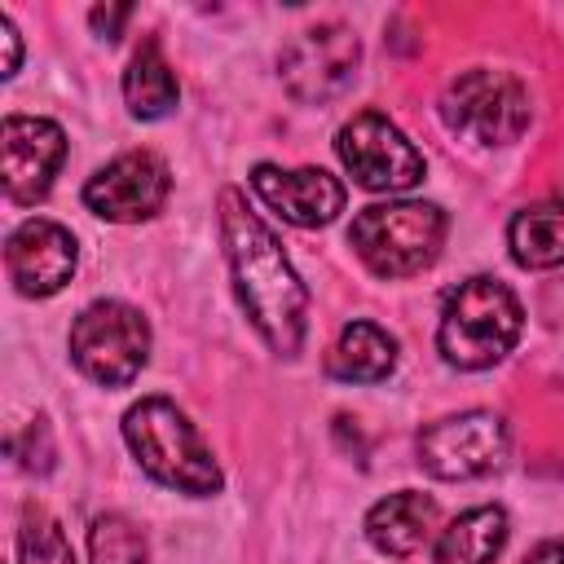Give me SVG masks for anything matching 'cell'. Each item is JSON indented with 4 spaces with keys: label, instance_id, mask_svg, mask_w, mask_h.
Returning a JSON list of instances; mask_svg holds the SVG:
<instances>
[{
    "label": "cell",
    "instance_id": "19",
    "mask_svg": "<svg viewBox=\"0 0 564 564\" xmlns=\"http://www.w3.org/2000/svg\"><path fill=\"white\" fill-rule=\"evenodd\" d=\"M88 555L93 564H150L145 538L123 516H97L88 529Z\"/></svg>",
    "mask_w": 564,
    "mask_h": 564
},
{
    "label": "cell",
    "instance_id": "10",
    "mask_svg": "<svg viewBox=\"0 0 564 564\" xmlns=\"http://www.w3.org/2000/svg\"><path fill=\"white\" fill-rule=\"evenodd\" d=\"M172 189V176H167V163L154 154V150H128L119 159H110L97 176H88L84 185V203L93 216L101 220H145L163 207Z\"/></svg>",
    "mask_w": 564,
    "mask_h": 564
},
{
    "label": "cell",
    "instance_id": "11",
    "mask_svg": "<svg viewBox=\"0 0 564 564\" xmlns=\"http://www.w3.org/2000/svg\"><path fill=\"white\" fill-rule=\"evenodd\" d=\"M66 159V132L53 119L35 115H9L0 128V172L4 194L22 207L40 203Z\"/></svg>",
    "mask_w": 564,
    "mask_h": 564
},
{
    "label": "cell",
    "instance_id": "21",
    "mask_svg": "<svg viewBox=\"0 0 564 564\" xmlns=\"http://www.w3.org/2000/svg\"><path fill=\"white\" fill-rule=\"evenodd\" d=\"M132 18V4H97L93 13H88V22H93V31L97 35H106V40H119V31H123V22Z\"/></svg>",
    "mask_w": 564,
    "mask_h": 564
},
{
    "label": "cell",
    "instance_id": "6",
    "mask_svg": "<svg viewBox=\"0 0 564 564\" xmlns=\"http://www.w3.org/2000/svg\"><path fill=\"white\" fill-rule=\"evenodd\" d=\"M150 357V326L123 300L88 304L70 326V361L101 388H123Z\"/></svg>",
    "mask_w": 564,
    "mask_h": 564
},
{
    "label": "cell",
    "instance_id": "3",
    "mask_svg": "<svg viewBox=\"0 0 564 564\" xmlns=\"http://www.w3.org/2000/svg\"><path fill=\"white\" fill-rule=\"evenodd\" d=\"M520 322V300L498 278H467L441 308L436 348L458 370H485L516 348Z\"/></svg>",
    "mask_w": 564,
    "mask_h": 564
},
{
    "label": "cell",
    "instance_id": "2",
    "mask_svg": "<svg viewBox=\"0 0 564 564\" xmlns=\"http://www.w3.org/2000/svg\"><path fill=\"white\" fill-rule=\"evenodd\" d=\"M123 441L137 454V463L167 489L207 498L220 494L225 476L203 445L198 427L167 401V397H145L123 414Z\"/></svg>",
    "mask_w": 564,
    "mask_h": 564
},
{
    "label": "cell",
    "instance_id": "4",
    "mask_svg": "<svg viewBox=\"0 0 564 564\" xmlns=\"http://www.w3.org/2000/svg\"><path fill=\"white\" fill-rule=\"evenodd\" d=\"M348 242L379 278H410L423 273L445 242V212L436 203H375L352 216Z\"/></svg>",
    "mask_w": 564,
    "mask_h": 564
},
{
    "label": "cell",
    "instance_id": "7",
    "mask_svg": "<svg viewBox=\"0 0 564 564\" xmlns=\"http://www.w3.org/2000/svg\"><path fill=\"white\" fill-rule=\"evenodd\" d=\"M335 154L352 172V181L375 194H401L423 181V154L379 110L352 115L335 137Z\"/></svg>",
    "mask_w": 564,
    "mask_h": 564
},
{
    "label": "cell",
    "instance_id": "22",
    "mask_svg": "<svg viewBox=\"0 0 564 564\" xmlns=\"http://www.w3.org/2000/svg\"><path fill=\"white\" fill-rule=\"evenodd\" d=\"M0 35H4V75H13L18 70V31H13V22L9 18H0Z\"/></svg>",
    "mask_w": 564,
    "mask_h": 564
},
{
    "label": "cell",
    "instance_id": "12",
    "mask_svg": "<svg viewBox=\"0 0 564 564\" xmlns=\"http://www.w3.org/2000/svg\"><path fill=\"white\" fill-rule=\"evenodd\" d=\"M75 256L79 251H75L70 229L57 225V220H44V216L22 220L4 242L9 282L31 300H44V295L62 291L75 273Z\"/></svg>",
    "mask_w": 564,
    "mask_h": 564
},
{
    "label": "cell",
    "instance_id": "5",
    "mask_svg": "<svg viewBox=\"0 0 564 564\" xmlns=\"http://www.w3.org/2000/svg\"><path fill=\"white\" fill-rule=\"evenodd\" d=\"M441 119L476 145H507L529 128V88L511 70L471 66L445 84Z\"/></svg>",
    "mask_w": 564,
    "mask_h": 564
},
{
    "label": "cell",
    "instance_id": "17",
    "mask_svg": "<svg viewBox=\"0 0 564 564\" xmlns=\"http://www.w3.org/2000/svg\"><path fill=\"white\" fill-rule=\"evenodd\" d=\"M507 546V511L471 507L436 538V564H494Z\"/></svg>",
    "mask_w": 564,
    "mask_h": 564
},
{
    "label": "cell",
    "instance_id": "13",
    "mask_svg": "<svg viewBox=\"0 0 564 564\" xmlns=\"http://www.w3.org/2000/svg\"><path fill=\"white\" fill-rule=\"evenodd\" d=\"M251 189L291 225L300 229H317V225H330L339 212H344V185L322 172V167H273V163H260L251 167Z\"/></svg>",
    "mask_w": 564,
    "mask_h": 564
},
{
    "label": "cell",
    "instance_id": "15",
    "mask_svg": "<svg viewBox=\"0 0 564 564\" xmlns=\"http://www.w3.org/2000/svg\"><path fill=\"white\" fill-rule=\"evenodd\" d=\"M397 366V339L375 322H348L326 357L330 379L344 383H379Z\"/></svg>",
    "mask_w": 564,
    "mask_h": 564
},
{
    "label": "cell",
    "instance_id": "8",
    "mask_svg": "<svg viewBox=\"0 0 564 564\" xmlns=\"http://www.w3.org/2000/svg\"><path fill=\"white\" fill-rule=\"evenodd\" d=\"M507 423L494 410L436 419L419 432V463L436 480H476L507 463Z\"/></svg>",
    "mask_w": 564,
    "mask_h": 564
},
{
    "label": "cell",
    "instance_id": "23",
    "mask_svg": "<svg viewBox=\"0 0 564 564\" xmlns=\"http://www.w3.org/2000/svg\"><path fill=\"white\" fill-rule=\"evenodd\" d=\"M524 564H564V542H538Z\"/></svg>",
    "mask_w": 564,
    "mask_h": 564
},
{
    "label": "cell",
    "instance_id": "20",
    "mask_svg": "<svg viewBox=\"0 0 564 564\" xmlns=\"http://www.w3.org/2000/svg\"><path fill=\"white\" fill-rule=\"evenodd\" d=\"M18 564H75L62 524H57L48 511H40V507H26V516H22Z\"/></svg>",
    "mask_w": 564,
    "mask_h": 564
},
{
    "label": "cell",
    "instance_id": "14",
    "mask_svg": "<svg viewBox=\"0 0 564 564\" xmlns=\"http://www.w3.org/2000/svg\"><path fill=\"white\" fill-rule=\"evenodd\" d=\"M432 533H436V502L427 494L401 489L366 511V538L383 555H397V560L414 555L419 546L432 542Z\"/></svg>",
    "mask_w": 564,
    "mask_h": 564
},
{
    "label": "cell",
    "instance_id": "16",
    "mask_svg": "<svg viewBox=\"0 0 564 564\" xmlns=\"http://www.w3.org/2000/svg\"><path fill=\"white\" fill-rule=\"evenodd\" d=\"M507 247H511V260L524 269L564 264V194L516 212L507 225Z\"/></svg>",
    "mask_w": 564,
    "mask_h": 564
},
{
    "label": "cell",
    "instance_id": "1",
    "mask_svg": "<svg viewBox=\"0 0 564 564\" xmlns=\"http://www.w3.org/2000/svg\"><path fill=\"white\" fill-rule=\"evenodd\" d=\"M220 238H225V256L234 269V291H238L251 326L260 330V339L273 352L295 357L304 344L308 291L295 278V269L286 264L269 225L256 212H247L238 189H220Z\"/></svg>",
    "mask_w": 564,
    "mask_h": 564
},
{
    "label": "cell",
    "instance_id": "18",
    "mask_svg": "<svg viewBox=\"0 0 564 564\" xmlns=\"http://www.w3.org/2000/svg\"><path fill=\"white\" fill-rule=\"evenodd\" d=\"M176 97H181V88H176V75L167 66L159 40H145L132 53L128 70H123V101H128V110L137 119H163V115L176 110Z\"/></svg>",
    "mask_w": 564,
    "mask_h": 564
},
{
    "label": "cell",
    "instance_id": "9",
    "mask_svg": "<svg viewBox=\"0 0 564 564\" xmlns=\"http://www.w3.org/2000/svg\"><path fill=\"white\" fill-rule=\"evenodd\" d=\"M357 62H361L357 35L339 22H317V26H304L300 35H291L282 44L278 70H282V84L295 101L322 106L352 84Z\"/></svg>",
    "mask_w": 564,
    "mask_h": 564
}]
</instances>
